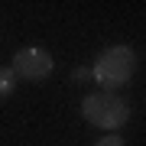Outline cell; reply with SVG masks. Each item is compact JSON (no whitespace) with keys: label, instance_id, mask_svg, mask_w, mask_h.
<instances>
[{"label":"cell","instance_id":"3","mask_svg":"<svg viewBox=\"0 0 146 146\" xmlns=\"http://www.w3.org/2000/svg\"><path fill=\"white\" fill-rule=\"evenodd\" d=\"M10 68L16 72L20 81H46L49 75L55 72V58L42 46H26V49H20V52L13 55Z\"/></svg>","mask_w":146,"mask_h":146},{"label":"cell","instance_id":"2","mask_svg":"<svg viewBox=\"0 0 146 146\" xmlns=\"http://www.w3.org/2000/svg\"><path fill=\"white\" fill-rule=\"evenodd\" d=\"M81 114H84V120H88L91 127L117 133L120 127L130 120V104H127L120 94H114V91H91V94H84V101H81Z\"/></svg>","mask_w":146,"mask_h":146},{"label":"cell","instance_id":"5","mask_svg":"<svg viewBox=\"0 0 146 146\" xmlns=\"http://www.w3.org/2000/svg\"><path fill=\"white\" fill-rule=\"evenodd\" d=\"M94 146H123V136H117V133H110V136H101Z\"/></svg>","mask_w":146,"mask_h":146},{"label":"cell","instance_id":"4","mask_svg":"<svg viewBox=\"0 0 146 146\" xmlns=\"http://www.w3.org/2000/svg\"><path fill=\"white\" fill-rule=\"evenodd\" d=\"M16 84H20L16 72H13L10 65H0V98H10V94L16 91Z\"/></svg>","mask_w":146,"mask_h":146},{"label":"cell","instance_id":"1","mask_svg":"<svg viewBox=\"0 0 146 146\" xmlns=\"http://www.w3.org/2000/svg\"><path fill=\"white\" fill-rule=\"evenodd\" d=\"M133 72H136V52L130 46H107L91 65V78L101 84V91L123 88L133 78Z\"/></svg>","mask_w":146,"mask_h":146},{"label":"cell","instance_id":"6","mask_svg":"<svg viewBox=\"0 0 146 146\" xmlns=\"http://www.w3.org/2000/svg\"><path fill=\"white\" fill-rule=\"evenodd\" d=\"M88 78H91V68H81V65L72 68V81H88Z\"/></svg>","mask_w":146,"mask_h":146}]
</instances>
